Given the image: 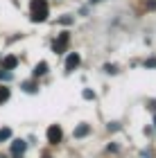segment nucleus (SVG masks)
Here are the masks:
<instances>
[{"mask_svg": "<svg viewBox=\"0 0 156 158\" xmlns=\"http://www.w3.org/2000/svg\"><path fill=\"white\" fill-rule=\"evenodd\" d=\"M68 43H70V34L68 32H61L59 34V39L54 41V45H52V50H54V54H63L68 50Z\"/></svg>", "mask_w": 156, "mask_h": 158, "instance_id": "1", "label": "nucleus"}, {"mask_svg": "<svg viewBox=\"0 0 156 158\" xmlns=\"http://www.w3.org/2000/svg\"><path fill=\"white\" fill-rule=\"evenodd\" d=\"M61 138H63V131H61V127L52 124L50 129H48V142H50V145H57V142H61Z\"/></svg>", "mask_w": 156, "mask_h": 158, "instance_id": "2", "label": "nucleus"}, {"mask_svg": "<svg viewBox=\"0 0 156 158\" xmlns=\"http://www.w3.org/2000/svg\"><path fill=\"white\" fill-rule=\"evenodd\" d=\"M48 18V7H41V9H32V20L34 23H43Z\"/></svg>", "mask_w": 156, "mask_h": 158, "instance_id": "3", "label": "nucleus"}, {"mask_svg": "<svg viewBox=\"0 0 156 158\" xmlns=\"http://www.w3.org/2000/svg\"><path fill=\"white\" fill-rule=\"evenodd\" d=\"M59 23H61V25H70V23H73V16H61Z\"/></svg>", "mask_w": 156, "mask_h": 158, "instance_id": "14", "label": "nucleus"}, {"mask_svg": "<svg viewBox=\"0 0 156 158\" xmlns=\"http://www.w3.org/2000/svg\"><path fill=\"white\" fill-rule=\"evenodd\" d=\"M0 79H11V73H0Z\"/></svg>", "mask_w": 156, "mask_h": 158, "instance_id": "17", "label": "nucleus"}, {"mask_svg": "<svg viewBox=\"0 0 156 158\" xmlns=\"http://www.w3.org/2000/svg\"><path fill=\"white\" fill-rule=\"evenodd\" d=\"M41 7H48L45 0H32V9H41Z\"/></svg>", "mask_w": 156, "mask_h": 158, "instance_id": "12", "label": "nucleus"}, {"mask_svg": "<svg viewBox=\"0 0 156 158\" xmlns=\"http://www.w3.org/2000/svg\"><path fill=\"white\" fill-rule=\"evenodd\" d=\"M45 73H48V63H45V61L36 63V66H34V70H32L34 77H41V75H45Z\"/></svg>", "mask_w": 156, "mask_h": 158, "instance_id": "6", "label": "nucleus"}, {"mask_svg": "<svg viewBox=\"0 0 156 158\" xmlns=\"http://www.w3.org/2000/svg\"><path fill=\"white\" fill-rule=\"evenodd\" d=\"M79 54H77V52H73V54H68V59H66V70H68V73H70V70H75L77 66H79Z\"/></svg>", "mask_w": 156, "mask_h": 158, "instance_id": "5", "label": "nucleus"}, {"mask_svg": "<svg viewBox=\"0 0 156 158\" xmlns=\"http://www.w3.org/2000/svg\"><path fill=\"white\" fill-rule=\"evenodd\" d=\"M9 99V88H5V86H0V104L7 102Z\"/></svg>", "mask_w": 156, "mask_h": 158, "instance_id": "9", "label": "nucleus"}, {"mask_svg": "<svg viewBox=\"0 0 156 158\" xmlns=\"http://www.w3.org/2000/svg\"><path fill=\"white\" fill-rule=\"evenodd\" d=\"M16 63H18V59H16V56H5L2 66H5V70H14V68H16Z\"/></svg>", "mask_w": 156, "mask_h": 158, "instance_id": "8", "label": "nucleus"}, {"mask_svg": "<svg viewBox=\"0 0 156 158\" xmlns=\"http://www.w3.org/2000/svg\"><path fill=\"white\" fill-rule=\"evenodd\" d=\"M88 133H91V127L88 124H79V127L75 129L73 135H75V138H84V135H88Z\"/></svg>", "mask_w": 156, "mask_h": 158, "instance_id": "7", "label": "nucleus"}, {"mask_svg": "<svg viewBox=\"0 0 156 158\" xmlns=\"http://www.w3.org/2000/svg\"><path fill=\"white\" fill-rule=\"evenodd\" d=\"M23 90L25 93H36V84H34V81H25L23 84Z\"/></svg>", "mask_w": 156, "mask_h": 158, "instance_id": "10", "label": "nucleus"}, {"mask_svg": "<svg viewBox=\"0 0 156 158\" xmlns=\"http://www.w3.org/2000/svg\"><path fill=\"white\" fill-rule=\"evenodd\" d=\"M145 68H156V59H147L145 61Z\"/></svg>", "mask_w": 156, "mask_h": 158, "instance_id": "16", "label": "nucleus"}, {"mask_svg": "<svg viewBox=\"0 0 156 158\" xmlns=\"http://www.w3.org/2000/svg\"><path fill=\"white\" fill-rule=\"evenodd\" d=\"M9 138H11V129L9 127L0 129V140H9Z\"/></svg>", "mask_w": 156, "mask_h": 158, "instance_id": "11", "label": "nucleus"}, {"mask_svg": "<svg viewBox=\"0 0 156 158\" xmlns=\"http://www.w3.org/2000/svg\"><path fill=\"white\" fill-rule=\"evenodd\" d=\"M154 127H156V115H154Z\"/></svg>", "mask_w": 156, "mask_h": 158, "instance_id": "18", "label": "nucleus"}, {"mask_svg": "<svg viewBox=\"0 0 156 158\" xmlns=\"http://www.w3.org/2000/svg\"><path fill=\"white\" fill-rule=\"evenodd\" d=\"M25 149H27V142H25V140H14V142H11V154H14V156H23Z\"/></svg>", "mask_w": 156, "mask_h": 158, "instance_id": "4", "label": "nucleus"}, {"mask_svg": "<svg viewBox=\"0 0 156 158\" xmlns=\"http://www.w3.org/2000/svg\"><path fill=\"white\" fill-rule=\"evenodd\" d=\"M82 95H84V99H95V93L91 90V88H84V93H82Z\"/></svg>", "mask_w": 156, "mask_h": 158, "instance_id": "13", "label": "nucleus"}, {"mask_svg": "<svg viewBox=\"0 0 156 158\" xmlns=\"http://www.w3.org/2000/svg\"><path fill=\"white\" fill-rule=\"evenodd\" d=\"M91 2H97V0H91Z\"/></svg>", "mask_w": 156, "mask_h": 158, "instance_id": "19", "label": "nucleus"}, {"mask_svg": "<svg viewBox=\"0 0 156 158\" xmlns=\"http://www.w3.org/2000/svg\"><path fill=\"white\" fill-rule=\"evenodd\" d=\"M104 70H106V73H111V75H116V73H118V70H116V66H111V63H106V66H104Z\"/></svg>", "mask_w": 156, "mask_h": 158, "instance_id": "15", "label": "nucleus"}]
</instances>
